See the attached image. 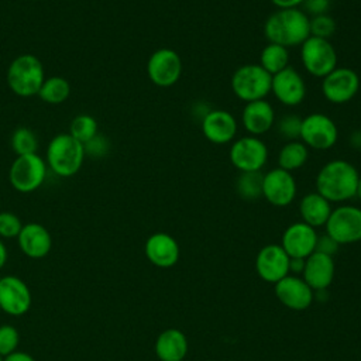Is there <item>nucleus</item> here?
Returning a JSON list of instances; mask_svg holds the SVG:
<instances>
[{
    "mask_svg": "<svg viewBox=\"0 0 361 361\" xmlns=\"http://www.w3.org/2000/svg\"><path fill=\"white\" fill-rule=\"evenodd\" d=\"M47 176V164L38 154L17 155L8 171L11 186L21 193L38 189Z\"/></svg>",
    "mask_w": 361,
    "mask_h": 361,
    "instance_id": "7",
    "label": "nucleus"
},
{
    "mask_svg": "<svg viewBox=\"0 0 361 361\" xmlns=\"http://www.w3.org/2000/svg\"><path fill=\"white\" fill-rule=\"evenodd\" d=\"M289 259L281 244H268L255 257V271L265 282L276 283L289 275Z\"/></svg>",
    "mask_w": 361,
    "mask_h": 361,
    "instance_id": "17",
    "label": "nucleus"
},
{
    "mask_svg": "<svg viewBox=\"0 0 361 361\" xmlns=\"http://www.w3.org/2000/svg\"><path fill=\"white\" fill-rule=\"evenodd\" d=\"M32 303L27 283L14 275L0 278V310L10 316L25 314Z\"/></svg>",
    "mask_w": 361,
    "mask_h": 361,
    "instance_id": "14",
    "label": "nucleus"
},
{
    "mask_svg": "<svg viewBox=\"0 0 361 361\" xmlns=\"http://www.w3.org/2000/svg\"><path fill=\"white\" fill-rule=\"evenodd\" d=\"M350 145L351 147H358L361 148V131H354L351 135H350Z\"/></svg>",
    "mask_w": 361,
    "mask_h": 361,
    "instance_id": "41",
    "label": "nucleus"
},
{
    "mask_svg": "<svg viewBox=\"0 0 361 361\" xmlns=\"http://www.w3.org/2000/svg\"><path fill=\"white\" fill-rule=\"evenodd\" d=\"M264 35L286 48L302 45L310 37V17L299 7L276 8L264 23Z\"/></svg>",
    "mask_w": 361,
    "mask_h": 361,
    "instance_id": "2",
    "label": "nucleus"
},
{
    "mask_svg": "<svg viewBox=\"0 0 361 361\" xmlns=\"http://www.w3.org/2000/svg\"><path fill=\"white\" fill-rule=\"evenodd\" d=\"M298 186L292 172L282 168H274L264 173L262 179V197L276 207L290 204L296 197Z\"/></svg>",
    "mask_w": 361,
    "mask_h": 361,
    "instance_id": "13",
    "label": "nucleus"
},
{
    "mask_svg": "<svg viewBox=\"0 0 361 361\" xmlns=\"http://www.w3.org/2000/svg\"><path fill=\"white\" fill-rule=\"evenodd\" d=\"M228 158L233 166L240 172H255L265 166L268 148L259 137L248 134L233 141Z\"/></svg>",
    "mask_w": 361,
    "mask_h": 361,
    "instance_id": "9",
    "label": "nucleus"
},
{
    "mask_svg": "<svg viewBox=\"0 0 361 361\" xmlns=\"http://www.w3.org/2000/svg\"><path fill=\"white\" fill-rule=\"evenodd\" d=\"M275 285L278 300L290 310H305L314 299V290L299 275H286Z\"/></svg>",
    "mask_w": 361,
    "mask_h": 361,
    "instance_id": "18",
    "label": "nucleus"
},
{
    "mask_svg": "<svg viewBox=\"0 0 361 361\" xmlns=\"http://www.w3.org/2000/svg\"><path fill=\"white\" fill-rule=\"evenodd\" d=\"M330 1H334V0H330Z\"/></svg>",
    "mask_w": 361,
    "mask_h": 361,
    "instance_id": "45",
    "label": "nucleus"
},
{
    "mask_svg": "<svg viewBox=\"0 0 361 361\" xmlns=\"http://www.w3.org/2000/svg\"><path fill=\"white\" fill-rule=\"evenodd\" d=\"M357 168L345 159H331L326 162L316 175V192L330 203H343L355 197Z\"/></svg>",
    "mask_w": 361,
    "mask_h": 361,
    "instance_id": "1",
    "label": "nucleus"
},
{
    "mask_svg": "<svg viewBox=\"0 0 361 361\" xmlns=\"http://www.w3.org/2000/svg\"><path fill=\"white\" fill-rule=\"evenodd\" d=\"M241 121L250 135L259 137L274 127L275 110L265 99L245 103L241 111Z\"/></svg>",
    "mask_w": 361,
    "mask_h": 361,
    "instance_id": "22",
    "label": "nucleus"
},
{
    "mask_svg": "<svg viewBox=\"0 0 361 361\" xmlns=\"http://www.w3.org/2000/svg\"><path fill=\"white\" fill-rule=\"evenodd\" d=\"M276 8H296L302 6L303 0H271Z\"/></svg>",
    "mask_w": 361,
    "mask_h": 361,
    "instance_id": "40",
    "label": "nucleus"
},
{
    "mask_svg": "<svg viewBox=\"0 0 361 361\" xmlns=\"http://www.w3.org/2000/svg\"><path fill=\"white\" fill-rule=\"evenodd\" d=\"M204 138L216 145H224L234 141L237 134L235 117L223 109H212L200 121Z\"/></svg>",
    "mask_w": 361,
    "mask_h": 361,
    "instance_id": "19",
    "label": "nucleus"
},
{
    "mask_svg": "<svg viewBox=\"0 0 361 361\" xmlns=\"http://www.w3.org/2000/svg\"><path fill=\"white\" fill-rule=\"evenodd\" d=\"M20 343V334L11 324L0 326V357H6L17 351Z\"/></svg>",
    "mask_w": 361,
    "mask_h": 361,
    "instance_id": "34",
    "label": "nucleus"
},
{
    "mask_svg": "<svg viewBox=\"0 0 361 361\" xmlns=\"http://www.w3.org/2000/svg\"><path fill=\"white\" fill-rule=\"evenodd\" d=\"M330 3H331L330 0H303L302 6H303V11L309 17H314V16L327 14L330 8Z\"/></svg>",
    "mask_w": 361,
    "mask_h": 361,
    "instance_id": "36",
    "label": "nucleus"
},
{
    "mask_svg": "<svg viewBox=\"0 0 361 361\" xmlns=\"http://www.w3.org/2000/svg\"><path fill=\"white\" fill-rule=\"evenodd\" d=\"M300 59L305 71L323 79L333 69L337 68V52L330 39L309 37L300 45Z\"/></svg>",
    "mask_w": 361,
    "mask_h": 361,
    "instance_id": "6",
    "label": "nucleus"
},
{
    "mask_svg": "<svg viewBox=\"0 0 361 361\" xmlns=\"http://www.w3.org/2000/svg\"><path fill=\"white\" fill-rule=\"evenodd\" d=\"M6 261H7V248L4 243L0 240V269L4 267Z\"/></svg>",
    "mask_w": 361,
    "mask_h": 361,
    "instance_id": "42",
    "label": "nucleus"
},
{
    "mask_svg": "<svg viewBox=\"0 0 361 361\" xmlns=\"http://www.w3.org/2000/svg\"><path fill=\"white\" fill-rule=\"evenodd\" d=\"M97 128H99V126H97V121L94 117H92L89 114H79V116L73 117V120L71 121L69 134L75 140H78L79 142L86 145L97 135Z\"/></svg>",
    "mask_w": 361,
    "mask_h": 361,
    "instance_id": "30",
    "label": "nucleus"
},
{
    "mask_svg": "<svg viewBox=\"0 0 361 361\" xmlns=\"http://www.w3.org/2000/svg\"><path fill=\"white\" fill-rule=\"evenodd\" d=\"M11 148L16 155H28L37 154L38 138L35 133L28 127H18L11 134Z\"/></svg>",
    "mask_w": 361,
    "mask_h": 361,
    "instance_id": "31",
    "label": "nucleus"
},
{
    "mask_svg": "<svg viewBox=\"0 0 361 361\" xmlns=\"http://www.w3.org/2000/svg\"><path fill=\"white\" fill-rule=\"evenodd\" d=\"M71 94V85L62 76L45 78L38 90V97L49 104H59L65 102Z\"/></svg>",
    "mask_w": 361,
    "mask_h": 361,
    "instance_id": "28",
    "label": "nucleus"
},
{
    "mask_svg": "<svg viewBox=\"0 0 361 361\" xmlns=\"http://www.w3.org/2000/svg\"><path fill=\"white\" fill-rule=\"evenodd\" d=\"M20 217L11 212H0V237L17 238L23 228Z\"/></svg>",
    "mask_w": 361,
    "mask_h": 361,
    "instance_id": "35",
    "label": "nucleus"
},
{
    "mask_svg": "<svg viewBox=\"0 0 361 361\" xmlns=\"http://www.w3.org/2000/svg\"><path fill=\"white\" fill-rule=\"evenodd\" d=\"M45 80L42 62L32 54H21L11 61L7 69V85L11 92L21 97L38 94Z\"/></svg>",
    "mask_w": 361,
    "mask_h": 361,
    "instance_id": "3",
    "label": "nucleus"
},
{
    "mask_svg": "<svg viewBox=\"0 0 361 361\" xmlns=\"http://www.w3.org/2000/svg\"><path fill=\"white\" fill-rule=\"evenodd\" d=\"M331 210V203L316 190L306 193L299 202V213L302 221L313 228L326 226Z\"/></svg>",
    "mask_w": 361,
    "mask_h": 361,
    "instance_id": "25",
    "label": "nucleus"
},
{
    "mask_svg": "<svg viewBox=\"0 0 361 361\" xmlns=\"http://www.w3.org/2000/svg\"><path fill=\"white\" fill-rule=\"evenodd\" d=\"M305 268V259L302 258H290L289 259V274L290 275H302Z\"/></svg>",
    "mask_w": 361,
    "mask_h": 361,
    "instance_id": "38",
    "label": "nucleus"
},
{
    "mask_svg": "<svg viewBox=\"0 0 361 361\" xmlns=\"http://www.w3.org/2000/svg\"><path fill=\"white\" fill-rule=\"evenodd\" d=\"M360 90V76L351 68H336L323 78L322 93L333 104L353 100Z\"/></svg>",
    "mask_w": 361,
    "mask_h": 361,
    "instance_id": "12",
    "label": "nucleus"
},
{
    "mask_svg": "<svg viewBox=\"0 0 361 361\" xmlns=\"http://www.w3.org/2000/svg\"><path fill=\"white\" fill-rule=\"evenodd\" d=\"M324 227L326 234L340 245L358 243L361 241V209L353 204H341L331 210Z\"/></svg>",
    "mask_w": 361,
    "mask_h": 361,
    "instance_id": "8",
    "label": "nucleus"
},
{
    "mask_svg": "<svg viewBox=\"0 0 361 361\" xmlns=\"http://www.w3.org/2000/svg\"><path fill=\"white\" fill-rule=\"evenodd\" d=\"M85 145L69 133L55 135L47 148V164L59 176H73L83 164Z\"/></svg>",
    "mask_w": 361,
    "mask_h": 361,
    "instance_id": "4",
    "label": "nucleus"
},
{
    "mask_svg": "<svg viewBox=\"0 0 361 361\" xmlns=\"http://www.w3.org/2000/svg\"><path fill=\"white\" fill-rule=\"evenodd\" d=\"M334 269L333 257L314 251L305 258V268L300 276L313 290L322 292L331 285Z\"/></svg>",
    "mask_w": 361,
    "mask_h": 361,
    "instance_id": "21",
    "label": "nucleus"
},
{
    "mask_svg": "<svg viewBox=\"0 0 361 361\" xmlns=\"http://www.w3.org/2000/svg\"><path fill=\"white\" fill-rule=\"evenodd\" d=\"M147 259L158 268H171L179 259V244L168 233L158 231L151 234L144 245Z\"/></svg>",
    "mask_w": 361,
    "mask_h": 361,
    "instance_id": "20",
    "label": "nucleus"
},
{
    "mask_svg": "<svg viewBox=\"0 0 361 361\" xmlns=\"http://www.w3.org/2000/svg\"><path fill=\"white\" fill-rule=\"evenodd\" d=\"M262 179L261 171L240 172L235 180V192L244 200H257L262 197Z\"/></svg>",
    "mask_w": 361,
    "mask_h": 361,
    "instance_id": "29",
    "label": "nucleus"
},
{
    "mask_svg": "<svg viewBox=\"0 0 361 361\" xmlns=\"http://www.w3.org/2000/svg\"><path fill=\"white\" fill-rule=\"evenodd\" d=\"M188 338L179 329L169 327L161 331L155 340V354L161 361H183L188 354Z\"/></svg>",
    "mask_w": 361,
    "mask_h": 361,
    "instance_id": "24",
    "label": "nucleus"
},
{
    "mask_svg": "<svg viewBox=\"0 0 361 361\" xmlns=\"http://www.w3.org/2000/svg\"><path fill=\"white\" fill-rule=\"evenodd\" d=\"M17 243L21 252L34 259L44 258L52 248V237L39 223L24 224L17 235Z\"/></svg>",
    "mask_w": 361,
    "mask_h": 361,
    "instance_id": "23",
    "label": "nucleus"
},
{
    "mask_svg": "<svg viewBox=\"0 0 361 361\" xmlns=\"http://www.w3.org/2000/svg\"><path fill=\"white\" fill-rule=\"evenodd\" d=\"M300 128H302V117L295 113L283 114L276 123L278 134L286 141L300 140Z\"/></svg>",
    "mask_w": 361,
    "mask_h": 361,
    "instance_id": "32",
    "label": "nucleus"
},
{
    "mask_svg": "<svg viewBox=\"0 0 361 361\" xmlns=\"http://www.w3.org/2000/svg\"><path fill=\"white\" fill-rule=\"evenodd\" d=\"M317 233L303 221L289 224L282 233L281 247L289 258H307L316 250Z\"/></svg>",
    "mask_w": 361,
    "mask_h": 361,
    "instance_id": "16",
    "label": "nucleus"
},
{
    "mask_svg": "<svg viewBox=\"0 0 361 361\" xmlns=\"http://www.w3.org/2000/svg\"><path fill=\"white\" fill-rule=\"evenodd\" d=\"M147 75L158 87L173 86L182 75V59L179 54L171 48L154 51L147 62Z\"/></svg>",
    "mask_w": 361,
    "mask_h": 361,
    "instance_id": "11",
    "label": "nucleus"
},
{
    "mask_svg": "<svg viewBox=\"0 0 361 361\" xmlns=\"http://www.w3.org/2000/svg\"><path fill=\"white\" fill-rule=\"evenodd\" d=\"M259 65L269 73L275 75L289 66V51L286 47L268 42L259 54Z\"/></svg>",
    "mask_w": 361,
    "mask_h": 361,
    "instance_id": "27",
    "label": "nucleus"
},
{
    "mask_svg": "<svg viewBox=\"0 0 361 361\" xmlns=\"http://www.w3.org/2000/svg\"><path fill=\"white\" fill-rule=\"evenodd\" d=\"M355 197H358L361 200V175L358 176V182H357V190H355Z\"/></svg>",
    "mask_w": 361,
    "mask_h": 361,
    "instance_id": "43",
    "label": "nucleus"
},
{
    "mask_svg": "<svg viewBox=\"0 0 361 361\" xmlns=\"http://www.w3.org/2000/svg\"><path fill=\"white\" fill-rule=\"evenodd\" d=\"M3 361H35L32 355L24 351H14L6 357H3Z\"/></svg>",
    "mask_w": 361,
    "mask_h": 361,
    "instance_id": "39",
    "label": "nucleus"
},
{
    "mask_svg": "<svg viewBox=\"0 0 361 361\" xmlns=\"http://www.w3.org/2000/svg\"><path fill=\"white\" fill-rule=\"evenodd\" d=\"M269 75L259 63H245L234 71L231 75V90L237 99L250 103L265 99L271 93Z\"/></svg>",
    "mask_w": 361,
    "mask_h": 361,
    "instance_id": "5",
    "label": "nucleus"
},
{
    "mask_svg": "<svg viewBox=\"0 0 361 361\" xmlns=\"http://www.w3.org/2000/svg\"><path fill=\"white\" fill-rule=\"evenodd\" d=\"M307 159L309 148L300 140L286 141L278 152V166L288 172H293L305 166Z\"/></svg>",
    "mask_w": 361,
    "mask_h": 361,
    "instance_id": "26",
    "label": "nucleus"
},
{
    "mask_svg": "<svg viewBox=\"0 0 361 361\" xmlns=\"http://www.w3.org/2000/svg\"><path fill=\"white\" fill-rule=\"evenodd\" d=\"M338 140V130L333 118L323 113H310L302 117L300 141L313 149H329Z\"/></svg>",
    "mask_w": 361,
    "mask_h": 361,
    "instance_id": "10",
    "label": "nucleus"
},
{
    "mask_svg": "<svg viewBox=\"0 0 361 361\" xmlns=\"http://www.w3.org/2000/svg\"><path fill=\"white\" fill-rule=\"evenodd\" d=\"M336 31V21L329 14L310 17V35L329 39Z\"/></svg>",
    "mask_w": 361,
    "mask_h": 361,
    "instance_id": "33",
    "label": "nucleus"
},
{
    "mask_svg": "<svg viewBox=\"0 0 361 361\" xmlns=\"http://www.w3.org/2000/svg\"><path fill=\"white\" fill-rule=\"evenodd\" d=\"M0 212H1V210H0Z\"/></svg>",
    "mask_w": 361,
    "mask_h": 361,
    "instance_id": "46",
    "label": "nucleus"
},
{
    "mask_svg": "<svg viewBox=\"0 0 361 361\" xmlns=\"http://www.w3.org/2000/svg\"><path fill=\"white\" fill-rule=\"evenodd\" d=\"M0 361H3V357H0Z\"/></svg>",
    "mask_w": 361,
    "mask_h": 361,
    "instance_id": "44",
    "label": "nucleus"
},
{
    "mask_svg": "<svg viewBox=\"0 0 361 361\" xmlns=\"http://www.w3.org/2000/svg\"><path fill=\"white\" fill-rule=\"evenodd\" d=\"M338 247H340V244H338V243H336V241H334L329 234H326V233H324L323 235H317L316 250H314V251L333 257V255L338 251Z\"/></svg>",
    "mask_w": 361,
    "mask_h": 361,
    "instance_id": "37",
    "label": "nucleus"
},
{
    "mask_svg": "<svg viewBox=\"0 0 361 361\" xmlns=\"http://www.w3.org/2000/svg\"><path fill=\"white\" fill-rule=\"evenodd\" d=\"M271 92L283 106H298L306 97V83L302 75L290 65L272 75Z\"/></svg>",
    "mask_w": 361,
    "mask_h": 361,
    "instance_id": "15",
    "label": "nucleus"
}]
</instances>
